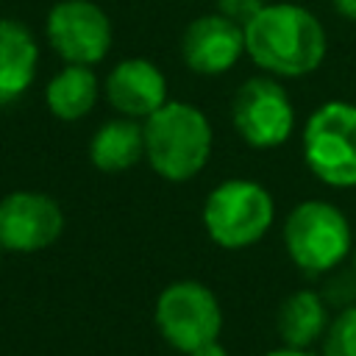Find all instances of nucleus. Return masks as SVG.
<instances>
[{
  "mask_svg": "<svg viewBox=\"0 0 356 356\" xmlns=\"http://www.w3.org/2000/svg\"><path fill=\"white\" fill-rule=\"evenodd\" d=\"M328 53V36L314 11L298 3H264L245 22V56L275 78L312 75Z\"/></svg>",
  "mask_w": 356,
  "mask_h": 356,
  "instance_id": "1",
  "label": "nucleus"
},
{
  "mask_svg": "<svg viewBox=\"0 0 356 356\" xmlns=\"http://www.w3.org/2000/svg\"><path fill=\"white\" fill-rule=\"evenodd\" d=\"M145 159L150 170L170 181L184 184L203 172L211 159V122L206 114L184 100H167L145 122Z\"/></svg>",
  "mask_w": 356,
  "mask_h": 356,
  "instance_id": "2",
  "label": "nucleus"
},
{
  "mask_svg": "<svg viewBox=\"0 0 356 356\" xmlns=\"http://www.w3.org/2000/svg\"><path fill=\"white\" fill-rule=\"evenodd\" d=\"M284 250L306 275H325L345 264L353 248V231L345 211L328 200H303L284 217Z\"/></svg>",
  "mask_w": 356,
  "mask_h": 356,
  "instance_id": "3",
  "label": "nucleus"
},
{
  "mask_svg": "<svg viewBox=\"0 0 356 356\" xmlns=\"http://www.w3.org/2000/svg\"><path fill=\"white\" fill-rule=\"evenodd\" d=\"M206 236L222 250H245L267 236L275 222L273 195L250 178H225L203 200Z\"/></svg>",
  "mask_w": 356,
  "mask_h": 356,
  "instance_id": "4",
  "label": "nucleus"
},
{
  "mask_svg": "<svg viewBox=\"0 0 356 356\" xmlns=\"http://www.w3.org/2000/svg\"><path fill=\"white\" fill-rule=\"evenodd\" d=\"M300 153L309 172L325 186H356V106L328 100L303 122Z\"/></svg>",
  "mask_w": 356,
  "mask_h": 356,
  "instance_id": "5",
  "label": "nucleus"
},
{
  "mask_svg": "<svg viewBox=\"0 0 356 356\" xmlns=\"http://www.w3.org/2000/svg\"><path fill=\"white\" fill-rule=\"evenodd\" d=\"M153 323L159 337L172 350L189 356L195 348L220 339L222 306L203 281L178 278L159 292L153 306Z\"/></svg>",
  "mask_w": 356,
  "mask_h": 356,
  "instance_id": "6",
  "label": "nucleus"
},
{
  "mask_svg": "<svg viewBox=\"0 0 356 356\" xmlns=\"http://www.w3.org/2000/svg\"><path fill=\"white\" fill-rule=\"evenodd\" d=\"M231 122L253 150H275L295 134V106L275 75H253L234 92Z\"/></svg>",
  "mask_w": 356,
  "mask_h": 356,
  "instance_id": "7",
  "label": "nucleus"
},
{
  "mask_svg": "<svg viewBox=\"0 0 356 356\" xmlns=\"http://www.w3.org/2000/svg\"><path fill=\"white\" fill-rule=\"evenodd\" d=\"M47 44L64 64L95 67L103 61L114 42L108 14L92 0H58L44 17Z\"/></svg>",
  "mask_w": 356,
  "mask_h": 356,
  "instance_id": "8",
  "label": "nucleus"
},
{
  "mask_svg": "<svg viewBox=\"0 0 356 356\" xmlns=\"http://www.w3.org/2000/svg\"><path fill=\"white\" fill-rule=\"evenodd\" d=\"M64 234V211L56 197L36 189H14L0 197V248L6 253H39Z\"/></svg>",
  "mask_w": 356,
  "mask_h": 356,
  "instance_id": "9",
  "label": "nucleus"
},
{
  "mask_svg": "<svg viewBox=\"0 0 356 356\" xmlns=\"http://www.w3.org/2000/svg\"><path fill=\"white\" fill-rule=\"evenodd\" d=\"M245 56V25L228 19L225 14L195 17L181 36V58L195 75H225Z\"/></svg>",
  "mask_w": 356,
  "mask_h": 356,
  "instance_id": "10",
  "label": "nucleus"
},
{
  "mask_svg": "<svg viewBox=\"0 0 356 356\" xmlns=\"http://www.w3.org/2000/svg\"><path fill=\"white\" fill-rule=\"evenodd\" d=\"M103 92H106L108 106L117 114L134 117L142 122L170 100L164 72L142 56L117 61L103 81Z\"/></svg>",
  "mask_w": 356,
  "mask_h": 356,
  "instance_id": "11",
  "label": "nucleus"
},
{
  "mask_svg": "<svg viewBox=\"0 0 356 356\" xmlns=\"http://www.w3.org/2000/svg\"><path fill=\"white\" fill-rule=\"evenodd\" d=\"M39 44L19 19H0V106L17 103L36 78Z\"/></svg>",
  "mask_w": 356,
  "mask_h": 356,
  "instance_id": "12",
  "label": "nucleus"
},
{
  "mask_svg": "<svg viewBox=\"0 0 356 356\" xmlns=\"http://www.w3.org/2000/svg\"><path fill=\"white\" fill-rule=\"evenodd\" d=\"M145 159V125L134 117L106 120L89 139V161L95 170L117 175L128 172Z\"/></svg>",
  "mask_w": 356,
  "mask_h": 356,
  "instance_id": "13",
  "label": "nucleus"
},
{
  "mask_svg": "<svg viewBox=\"0 0 356 356\" xmlns=\"http://www.w3.org/2000/svg\"><path fill=\"white\" fill-rule=\"evenodd\" d=\"M328 323H331V306L323 300L320 289L289 292L275 314L278 339L286 348H303V350H309L325 337Z\"/></svg>",
  "mask_w": 356,
  "mask_h": 356,
  "instance_id": "14",
  "label": "nucleus"
},
{
  "mask_svg": "<svg viewBox=\"0 0 356 356\" xmlns=\"http://www.w3.org/2000/svg\"><path fill=\"white\" fill-rule=\"evenodd\" d=\"M100 97V81L86 64H64L44 83V106L61 122L83 120Z\"/></svg>",
  "mask_w": 356,
  "mask_h": 356,
  "instance_id": "15",
  "label": "nucleus"
},
{
  "mask_svg": "<svg viewBox=\"0 0 356 356\" xmlns=\"http://www.w3.org/2000/svg\"><path fill=\"white\" fill-rule=\"evenodd\" d=\"M323 356H356V303L331 317L323 337Z\"/></svg>",
  "mask_w": 356,
  "mask_h": 356,
  "instance_id": "16",
  "label": "nucleus"
},
{
  "mask_svg": "<svg viewBox=\"0 0 356 356\" xmlns=\"http://www.w3.org/2000/svg\"><path fill=\"white\" fill-rule=\"evenodd\" d=\"M320 295L337 312L353 306L356 303V270H353V264L350 267H337V270L325 273L323 275Z\"/></svg>",
  "mask_w": 356,
  "mask_h": 356,
  "instance_id": "17",
  "label": "nucleus"
},
{
  "mask_svg": "<svg viewBox=\"0 0 356 356\" xmlns=\"http://www.w3.org/2000/svg\"><path fill=\"white\" fill-rule=\"evenodd\" d=\"M261 6H264V0H217V11L239 25H245Z\"/></svg>",
  "mask_w": 356,
  "mask_h": 356,
  "instance_id": "18",
  "label": "nucleus"
},
{
  "mask_svg": "<svg viewBox=\"0 0 356 356\" xmlns=\"http://www.w3.org/2000/svg\"><path fill=\"white\" fill-rule=\"evenodd\" d=\"M189 356H231V353L225 350V345H222L220 339H211V342H206V345L195 348Z\"/></svg>",
  "mask_w": 356,
  "mask_h": 356,
  "instance_id": "19",
  "label": "nucleus"
},
{
  "mask_svg": "<svg viewBox=\"0 0 356 356\" xmlns=\"http://www.w3.org/2000/svg\"><path fill=\"white\" fill-rule=\"evenodd\" d=\"M334 3V11L350 22H356V0H331Z\"/></svg>",
  "mask_w": 356,
  "mask_h": 356,
  "instance_id": "20",
  "label": "nucleus"
},
{
  "mask_svg": "<svg viewBox=\"0 0 356 356\" xmlns=\"http://www.w3.org/2000/svg\"><path fill=\"white\" fill-rule=\"evenodd\" d=\"M264 356H314V353L312 350H303V348H286V345H281L275 350H267Z\"/></svg>",
  "mask_w": 356,
  "mask_h": 356,
  "instance_id": "21",
  "label": "nucleus"
},
{
  "mask_svg": "<svg viewBox=\"0 0 356 356\" xmlns=\"http://www.w3.org/2000/svg\"><path fill=\"white\" fill-rule=\"evenodd\" d=\"M353 270H356V248H353Z\"/></svg>",
  "mask_w": 356,
  "mask_h": 356,
  "instance_id": "22",
  "label": "nucleus"
},
{
  "mask_svg": "<svg viewBox=\"0 0 356 356\" xmlns=\"http://www.w3.org/2000/svg\"><path fill=\"white\" fill-rule=\"evenodd\" d=\"M3 253H6V250H3V248H0V259H3Z\"/></svg>",
  "mask_w": 356,
  "mask_h": 356,
  "instance_id": "23",
  "label": "nucleus"
}]
</instances>
